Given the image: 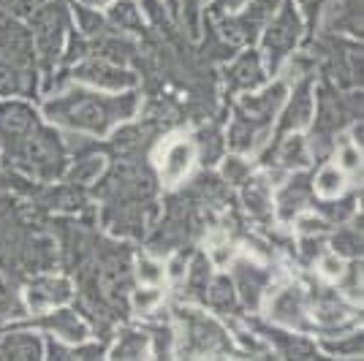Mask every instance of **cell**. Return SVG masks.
<instances>
[{
  "label": "cell",
  "instance_id": "cb8c5ba5",
  "mask_svg": "<svg viewBox=\"0 0 364 361\" xmlns=\"http://www.w3.org/2000/svg\"><path fill=\"white\" fill-rule=\"evenodd\" d=\"M362 237H356V234H340V237H334V247H340V253H359L362 247Z\"/></svg>",
  "mask_w": 364,
  "mask_h": 361
},
{
  "label": "cell",
  "instance_id": "3957f363",
  "mask_svg": "<svg viewBox=\"0 0 364 361\" xmlns=\"http://www.w3.org/2000/svg\"><path fill=\"white\" fill-rule=\"evenodd\" d=\"M283 92H286L283 85H274L272 90L261 92V95H247V98H242V104L237 109V120L247 122L253 131H258V136H264L267 125L272 120L274 109L283 101Z\"/></svg>",
  "mask_w": 364,
  "mask_h": 361
},
{
  "label": "cell",
  "instance_id": "484cf974",
  "mask_svg": "<svg viewBox=\"0 0 364 361\" xmlns=\"http://www.w3.org/2000/svg\"><path fill=\"white\" fill-rule=\"evenodd\" d=\"M79 19H82V31H87V33L101 31V19H98L95 14H87L85 9H79Z\"/></svg>",
  "mask_w": 364,
  "mask_h": 361
},
{
  "label": "cell",
  "instance_id": "d590c367",
  "mask_svg": "<svg viewBox=\"0 0 364 361\" xmlns=\"http://www.w3.org/2000/svg\"><path fill=\"white\" fill-rule=\"evenodd\" d=\"M168 6H171V9H174V6H177V0H168Z\"/></svg>",
  "mask_w": 364,
  "mask_h": 361
},
{
  "label": "cell",
  "instance_id": "44dd1931",
  "mask_svg": "<svg viewBox=\"0 0 364 361\" xmlns=\"http://www.w3.org/2000/svg\"><path fill=\"white\" fill-rule=\"evenodd\" d=\"M144 347H147V340L141 334L125 331L120 337V343H117V347H114V359H141Z\"/></svg>",
  "mask_w": 364,
  "mask_h": 361
},
{
  "label": "cell",
  "instance_id": "9c48e42d",
  "mask_svg": "<svg viewBox=\"0 0 364 361\" xmlns=\"http://www.w3.org/2000/svg\"><path fill=\"white\" fill-rule=\"evenodd\" d=\"M264 79V68L256 52H245L240 60L228 68V85L234 90H253Z\"/></svg>",
  "mask_w": 364,
  "mask_h": 361
},
{
  "label": "cell",
  "instance_id": "5bb4252c",
  "mask_svg": "<svg viewBox=\"0 0 364 361\" xmlns=\"http://www.w3.org/2000/svg\"><path fill=\"white\" fill-rule=\"evenodd\" d=\"M237 283H240V291H242L245 301H247L250 307H256L258 296H261V291H264V283H267V271L256 269V266H250L247 261H242V264H237Z\"/></svg>",
  "mask_w": 364,
  "mask_h": 361
},
{
  "label": "cell",
  "instance_id": "8fae6325",
  "mask_svg": "<svg viewBox=\"0 0 364 361\" xmlns=\"http://www.w3.org/2000/svg\"><path fill=\"white\" fill-rule=\"evenodd\" d=\"M28 299H31L33 310H49V307L68 299V283H63V280H38L28 291Z\"/></svg>",
  "mask_w": 364,
  "mask_h": 361
},
{
  "label": "cell",
  "instance_id": "4fadbf2b",
  "mask_svg": "<svg viewBox=\"0 0 364 361\" xmlns=\"http://www.w3.org/2000/svg\"><path fill=\"white\" fill-rule=\"evenodd\" d=\"M41 326L46 329H52L55 334H60L65 340H71V343H82L85 337H87V326L76 318V313L71 310H60V313H52L49 318L41 320Z\"/></svg>",
  "mask_w": 364,
  "mask_h": 361
},
{
  "label": "cell",
  "instance_id": "f1b7e54d",
  "mask_svg": "<svg viewBox=\"0 0 364 361\" xmlns=\"http://www.w3.org/2000/svg\"><path fill=\"white\" fill-rule=\"evenodd\" d=\"M299 3H302V9L307 11V16H310V22H316V16L321 14V9H323L326 0H299Z\"/></svg>",
  "mask_w": 364,
  "mask_h": 361
},
{
  "label": "cell",
  "instance_id": "6da1fadb",
  "mask_svg": "<svg viewBox=\"0 0 364 361\" xmlns=\"http://www.w3.org/2000/svg\"><path fill=\"white\" fill-rule=\"evenodd\" d=\"M136 109L134 95H120V98H104L95 92H71L65 98H58L46 104V114L60 125L90 131V134H107L109 125L117 120L131 117Z\"/></svg>",
  "mask_w": 364,
  "mask_h": 361
},
{
  "label": "cell",
  "instance_id": "d4e9b609",
  "mask_svg": "<svg viewBox=\"0 0 364 361\" xmlns=\"http://www.w3.org/2000/svg\"><path fill=\"white\" fill-rule=\"evenodd\" d=\"M158 301H161V293H158L155 288H147V291H139L136 293V307L141 313H150Z\"/></svg>",
  "mask_w": 364,
  "mask_h": 361
},
{
  "label": "cell",
  "instance_id": "ffe728a7",
  "mask_svg": "<svg viewBox=\"0 0 364 361\" xmlns=\"http://www.w3.org/2000/svg\"><path fill=\"white\" fill-rule=\"evenodd\" d=\"M343 182H346L343 171H340L337 166H326V168H321L318 177H316V190H318L323 198H332L343 190Z\"/></svg>",
  "mask_w": 364,
  "mask_h": 361
},
{
  "label": "cell",
  "instance_id": "d6a6232c",
  "mask_svg": "<svg viewBox=\"0 0 364 361\" xmlns=\"http://www.w3.org/2000/svg\"><path fill=\"white\" fill-rule=\"evenodd\" d=\"M201 0H188V14H191V28H196V9Z\"/></svg>",
  "mask_w": 364,
  "mask_h": 361
},
{
  "label": "cell",
  "instance_id": "ac0fdd59",
  "mask_svg": "<svg viewBox=\"0 0 364 361\" xmlns=\"http://www.w3.org/2000/svg\"><path fill=\"white\" fill-rule=\"evenodd\" d=\"M204 291H207V293H204V301H207L210 307H218V310L234 307V286L228 283V277H218L213 286L207 283Z\"/></svg>",
  "mask_w": 364,
  "mask_h": 361
},
{
  "label": "cell",
  "instance_id": "1f68e13d",
  "mask_svg": "<svg viewBox=\"0 0 364 361\" xmlns=\"http://www.w3.org/2000/svg\"><path fill=\"white\" fill-rule=\"evenodd\" d=\"M245 0H220L218 3V11H234L237 6H242Z\"/></svg>",
  "mask_w": 364,
  "mask_h": 361
},
{
  "label": "cell",
  "instance_id": "5b68a950",
  "mask_svg": "<svg viewBox=\"0 0 364 361\" xmlns=\"http://www.w3.org/2000/svg\"><path fill=\"white\" fill-rule=\"evenodd\" d=\"M269 316L291 329H310L304 293L299 288H283L280 293H274V299L269 301Z\"/></svg>",
  "mask_w": 364,
  "mask_h": 361
},
{
  "label": "cell",
  "instance_id": "836d02e7",
  "mask_svg": "<svg viewBox=\"0 0 364 361\" xmlns=\"http://www.w3.org/2000/svg\"><path fill=\"white\" fill-rule=\"evenodd\" d=\"M171 277H182V261H180V258L171 264Z\"/></svg>",
  "mask_w": 364,
  "mask_h": 361
},
{
  "label": "cell",
  "instance_id": "d6986e66",
  "mask_svg": "<svg viewBox=\"0 0 364 361\" xmlns=\"http://www.w3.org/2000/svg\"><path fill=\"white\" fill-rule=\"evenodd\" d=\"M277 161L283 166H304L307 163V144H304L302 136H291L280 144L277 152Z\"/></svg>",
  "mask_w": 364,
  "mask_h": 361
},
{
  "label": "cell",
  "instance_id": "4dcf8cb0",
  "mask_svg": "<svg viewBox=\"0 0 364 361\" xmlns=\"http://www.w3.org/2000/svg\"><path fill=\"white\" fill-rule=\"evenodd\" d=\"M343 166H346V168H359V152L353 150V147H346V150H343Z\"/></svg>",
  "mask_w": 364,
  "mask_h": 361
},
{
  "label": "cell",
  "instance_id": "ba28073f",
  "mask_svg": "<svg viewBox=\"0 0 364 361\" xmlns=\"http://www.w3.org/2000/svg\"><path fill=\"white\" fill-rule=\"evenodd\" d=\"M193 163V144L188 141H171L164 150V161H161V171H164V180L166 182H180L188 168Z\"/></svg>",
  "mask_w": 364,
  "mask_h": 361
},
{
  "label": "cell",
  "instance_id": "52a82bcc",
  "mask_svg": "<svg viewBox=\"0 0 364 361\" xmlns=\"http://www.w3.org/2000/svg\"><path fill=\"white\" fill-rule=\"evenodd\" d=\"M76 79H85V82L98 85V87H112V90L131 87L136 82V76L122 71L120 65H112V63H85L76 68Z\"/></svg>",
  "mask_w": 364,
  "mask_h": 361
},
{
  "label": "cell",
  "instance_id": "9a60e30c",
  "mask_svg": "<svg viewBox=\"0 0 364 361\" xmlns=\"http://www.w3.org/2000/svg\"><path fill=\"white\" fill-rule=\"evenodd\" d=\"M0 356L3 359H38L41 343L28 337V334H11L9 340L0 343Z\"/></svg>",
  "mask_w": 364,
  "mask_h": 361
},
{
  "label": "cell",
  "instance_id": "e0dca14e",
  "mask_svg": "<svg viewBox=\"0 0 364 361\" xmlns=\"http://www.w3.org/2000/svg\"><path fill=\"white\" fill-rule=\"evenodd\" d=\"M277 204H280V215H283L286 220H291V217L307 204V185H304V180H299V177L291 180V185L280 193V198H277Z\"/></svg>",
  "mask_w": 364,
  "mask_h": 361
},
{
  "label": "cell",
  "instance_id": "7402d4cb",
  "mask_svg": "<svg viewBox=\"0 0 364 361\" xmlns=\"http://www.w3.org/2000/svg\"><path fill=\"white\" fill-rule=\"evenodd\" d=\"M109 16H112V22H117L120 28H128V31H139V28H141V16H139L134 3L120 0V3L112 9V14Z\"/></svg>",
  "mask_w": 364,
  "mask_h": 361
},
{
  "label": "cell",
  "instance_id": "30bf717a",
  "mask_svg": "<svg viewBox=\"0 0 364 361\" xmlns=\"http://www.w3.org/2000/svg\"><path fill=\"white\" fill-rule=\"evenodd\" d=\"M60 9H49L44 14L36 16V38H38V46L44 52L46 63L58 55V46H60Z\"/></svg>",
  "mask_w": 364,
  "mask_h": 361
},
{
  "label": "cell",
  "instance_id": "603a6c76",
  "mask_svg": "<svg viewBox=\"0 0 364 361\" xmlns=\"http://www.w3.org/2000/svg\"><path fill=\"white\" fill-rule=\"evenodd\" d=\"M139 277H141V283H161L164 280V269H161V264H155V261H141L139 264Z\"/></svg>",
  "mask_w": 364,
  "mask_h": 361
},
{
  "label": "cell",
  "instance_id": "277c9868",
  "mask_svg": "<svg viewBox=\"0 0 364 361\" xmlns=\"http://www.w3.org/2000/svg\"><path fill=\"white\" fill-rule=\"evenodd\" d=\"M182 323H185V340H188L191 353H213L226 345L223 331L218 329L210 318L196 316L188 310V313H182Z\"/></svg>",
  "mask_w": 364,
  "mask_h": 361
},
{
  "label": "cell",
  "instance_id": "83f0119b",
  "mask_svg": "<svg viewBox=\"0 0 364 361\" xmlns=\"http://www.w3.org/2000/svg\"><path fill=\"white\" fill-rule=\"evenodd\" d=\"M245 171H247V166L240 163L237 158H231V161L226 163V177H228L231 182H240V177H242Z\"/></svg>",
  "mask_w": 364,
  "mask_h": 361
},
{
  "label": "cell",
  "instance_id": "2e32d148",
  "mask_svg": "<svg viewBox=\"0 0 364 361\" xmlns=\"http://www.w3.org/2000/svg\"><path fill=\"white\" fill-rule=\"evenodd\" d=\"M313 318H316V326L321 329H334V326H343L350 318V313L334 296H326L313 307Z\"/></svg>",
  "mask_w": 364,
  "mask_h": 361
},
{
  "label": "cell",
  "instance_id": "4316f807",
  "mask_svg": "<svg viewBox=\"0 0 364 361\" xmlns=\"http://www.w3.org/2000/svg\"><path fill=\"white\" fill-rule=\"evenodd\" d=\"M329 350H334V353H359L362 350V337H350V343L329 345Z\"/></svg>",
  "mask_w": 364,
  "mask_h": 361
},
{
  "label": "cell",
  "instance_id": "f546056e",
  "mask_svg": "<svg viewBox=\"0 0 364 361\" xmlns=\"http://www.w3.org/2000/svg\"><path fill=\"white\" fill-rule=\"evenodd\" d=\"M321 266H323V274H326V277H340V274H343V264H340L337 258H323Z\"/></svg>",
  "mask_w": 364,
  "mask_h": 361
},
{
  "label": "cell",
  "instance_id": "8992f818",
  "mask_svg": "<svg viewBox=\"0 0 364 361\" xmlns=\"http://www.w3.org/2000/svg\"><path fill=\"white\" fill-rule=\"evenodd\" d=\"M277 0H256L242 16H237L234 22H226V36L237 44H247L256 38V33L261 31V25L269 19V14L274 11Z\"/></svg>",
  "mask_w": 364,
  "mask_h": 361
},
{
  "label": "cell",
  "instance_id": "7a4b0ae2",
  "mask_svg": "<svg viewBox=\"0 0 364 361\" xmlns=\"http://www.w3.org/2000/svg\"><path fill=\"white\" fill-rule=\"evenodd\" d=\"M296 38H299V19L294 14V9H291V3L283 6V11L277 14V19L272 22V28L267 33V58H269V68H277L280 60L289 55L294 44H296Z\"/></svg>",
  "mask_w": 364,
  "mask_h": 361
},
{
  "label": "cell",
  "instance_id": "e575fe53",
  "mask_svg": "<svg viewBox=\"0 0 364 361\" xmlns=\"http://www.w3.org/2000/svg\"><path fill=\"white\" fill-rule=\"evenodd\" d=\"M85 3H92V6H104L107 0H85Z\"/></svg>",
  "mask_w": 364,
  "mask_h": 361
},
{
  "label": "cell",
  "instance_id": "7c38bea8",
  "mask_svg": "<svg viewBox=\"0 0 364 361\" xmlns=\"http://www.w3.org/2000/svg\"><path fill=\"white\" fill-rule=\"evenodd\" d=\"M310 114H313V95H310V85L304 82L302 87L294 92V101H291L289 112H286V117L280 122V134L304 125V122L310 120Z\"/></svg>",
  "mask_w": 364,
  "mask_h": 361
}]
</instances>
